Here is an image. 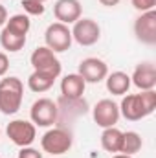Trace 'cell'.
Returning a JSON list of instances; mask_svg holds the SVG:
<instances>
[{
	"label": "cell",
	"mask_w": 156,
	"mask_h": 158,
	"mask_svg": "<svg viewBox=\"0 0 156 158\" xmlns=\"http://www.w3.org/2000/svg\"><path fill=\"white\" fill-rule=\"evenodd\" d=\"M130 83L134 86H138L140 90H154L156 86V68L153 63L145 61V63H140L134 72H132V77Z\"/></svg>",
	"instance_id": "obj_13"
},
{
	"label": "cell",
	"mask_w": 156,
	"mask_h": 158,
	"mask_svg": "<svg viewBox=\"0 0 156 158\" xmlns=\"http://www.w3.org/2000/svg\"><path fill=\"white\" fill-rule=\"evenodd\" d=\"M72 134L63 129V127H55L50 129L48 132H44V136L40 138V145L46 153L50 155H64L70 151L72 147Z\"/></svg>",
	"instance_id": "obj_4"
},
{
	"label": "cell",
	"mask_w": 156,
	"mask_h": 158,
	"mask_svg": "<svg viewBox=\"0 0 156 158\" xmlns=\"http://www.w3.org/2000/svg\"><path fill=\"white\" fill-rule=\"evenodd\" d=\"M134 35L143 44H156V11H145L134 20Z\"/></svg>",
	"instance_id": "obj_9"
},
{
	"label": "cell",
	"mask_w": 156,
	"mask_h": 158,
	"mask_svg": "<svg viewBox=\"0 0 156 158\" xmlns=\"http://www.w3.org/2000/svg\"><path fill=\"white\" fill-rule=\"evenodd\" d=\"M101 37V28L94 19H79L74 22L72 39L81 46H94Z\"/></svg>",
	"instance_id": "obj_8"
},
{
	"label": "cell",
	"mask_w": 156,
	"mask_h": 158,
	"mask_svg": "<svg viewBox=\"0 0 156 158\" xmlns=\"http://www.w3.org/2000/svg\"><path fill=\"white\" fill-rule=\"evenodd\" d=\"M119 114L129 121H138L153 114L156 109V92L154 90H142L140 94H129L121 99Z\"/></svg>",
	"instance_id": "obj_1"
},
{
	"label": "cell",
	"mask_w": 156,
	"mask_h": 158,
	"mask_svg": "<svg viewBox=\"0 0 156 158\" xmlns=\"http://www.w3.org/2000/svg\"><path fill=\"white\" fill-rule=\"evenodd\" d=\"M77 74L84 79V83H101L109 76V66L97 57H86L79 63Z\"/></svg>",
	"instance_id": "obj_10"
},
{
	"label": "cell",
	"mask_w": 156,
	"mask_h": 158,
	"mask_svg": "<svg viewBox=\"0 0 156 158\" xmlns=\"http://www.w3.org/2000/svg\"><path fill=\"white\" fill-rule=\"evenodd\" d=\"M24 98V85L15 76L4 77L0 81V112L11 116L18 112Z\"/></svg>",
	"instance_id": "obj_2"
},
{
	"label": "cell",
	"mask_w": 156,
	"mask_h": 158,
	"mask_svg": "<svg viewBox=\"0 0 156 158\" xmlns=\"http://www.w3.org/2000/svg\"><path fill=\"white\" fill-rule=\"evenodd\" d=\"M121 142H123V132L116 127H107L103 129L101 134V147L107 153H119L121 149Z\"/></svg>",
	"instance_id": "obj_16"
},
{
	"label": "cell",
	"mask_w": 156,
	"mask_h": 158,
	"mask_svg": "<svg viewBox=\"0 0 156 158\" xmlns=\"http://www.w3.org/2000/svg\"><path fill=\"white\" fill-rule=\"evenodd\" d=\"M130 2H132L134 9H138V11H142V13L153 11L156 7V0H130Z\"/></svg>",
	"instance_id": "obj_22"
},
{
	"label": "cell",
	"mask_w": 156,
	"mask_h": 158,
	"mask_svg": "<svg viewBox=\"0 0 156 158\" xmlns=\"http://www.w3.org/2000/svg\"><path fill=\"white\" fill-rule=\"evenodd\" d=\"M30 116H31V123L35 127H51L59 118V107L53 99L40 98L31 105Z\"/></svg>",
	"instance_id": "obj_6"
},
{
	"label": "cell",
	"mask_w": 156,
	"mask_h": 158,
	"mask_svg": "<svg viewBox=\"0 0 156 158\" xmlns=\"http://www.w3.org/2000/svg\"><path fill=\"white\" fill-rule=\"evenodd\" d=\"M9 70V59L4 52H0V77H4Z\"/></svg>",
	"instance_id": "obj_24"
},
{
	"label": "cell",
	"mask_w": 156,
	"mask_h": 158,
	"mask_svg": "<svg viewBox=\"0 0 156 158\" xmlns=\"http://www.w3.org/2000/svg\"><path fill=\"white\" fill-rule=\"evenodd\" d=\"M37 2H40V4H44V2H46V0H37Z\"/></svg>",
	"instance_id": "obj_28"
},
{
	"label": "cell",
	"mask_w": 156,
	"mask_h": 158,
	"mask_svg": "<svg viewBox=\"0 0 156 158\" xmlns=\"http://www.w3.org/2000/svg\"><path fill=\"white\" fill-rule=\"evenodd\" d=\"M105 81H107V90L114 96H125L132 85L130 76L125 72H112L105 77Z\"/></svg>",
	"instance_id": "obj_15"
},
{
	"label": "cell",
	"mask_w": 156,
	"mask_h": 158,
	"mask_svg": "<svg viewBox=\"0 0 156 158\" xmlns=\"http://www.w3.org/2000/svg\"><path fill=\"white\" fill-rule=\"evenodd\" d=\"M6 134L7 138L18 145V147H28L35 142L37 138V129L31 121H26V119H13L7 123L6 127Z\"/></svg>",
	"instance_id": "obj_7"
},
{
	"label": "cell",
	"mask_w": 156,
	"mask_h": 158,
	"mask_svg": "<svg viewBox=\"0 0 156 158\" xmlns=\"http://www.w3.org/2000/svg\"><path fill=\"white\" fill-rule=\"evenodd\" d=\"M112 158H132V156H129V155H121V153H117V155H114Z\"/></svg>",
	"instance_id": "obj_27"
},
{
	"label": "cell",
	"mask_w": 156,
	"mask_h": 158,
	"mask_svg": "<svg viewBox=\"0 0 156 158\" xmlns=\"http://www.w3.org/2000/svg\"><path fill=\"white\" fill-rule=\"evenodd\" d=\"M18 158H42V153H39L37 149H33V147H20V151H18Z\"/></svg>",
	"instance_id": "obj_23"
},
{
	"label": "cell",
	"mask_w": 156,
	"mask_h": 158,
	"mask_svg": "<svg viewBox=\"0 0 156 158\" xmlns=\"http://www.w3.org/2000/svg\"><path fill=\"white\" fill-rule=\"evenodd\" d=\"M44 40H46V48H50L53 53H63V52L70 50V46H72V40H74L72 30L66 24L53 22L46 28Z\"/></svg>",
	"instance_id": "obj_5"
},
{
	"label": "cell",
	"mask_w": 156,
	"mask_h": 158,
	"mask_svg": "<svg viewBox=\"0 0 156 158\" xmlns=\"http://www.w3.org/2000/svg\"><path fill=\"white\" fill-rule=\"evenodd\" d=\"M83 7L79 0H57L53 6V15L61 24H74L81 19Z\"/></svg>",
	"instance_id": "obj_12"
},
{
	"label": "cell",
	"mask_w": 156,
	"mask_h": 158,
	"mask_svg": "<svg viewBox=\"0 0 156 158\" xmlns=\"http://www.w3.org/2000/svg\"><path fill=\"white\" fill-rule=\"evenodd\" d=\"M119 107L112 99H101L96 103L94 107V121L101 127V129H107V127H116L117 119H119Z\"/></svg>",
	"instance_id": "obj_11"
},
{
	"label": "cell",
	"mask_w": 156,
	"mask_h": 158,
	"mask_svg": "<svg viewBox=\"0 0 156 158\" xmlns=\"http://www.w3.org/2000/svg\"><path fill=\"white\" fill-rule=\"evenodd\" d=\"M53 83H55V77H51L48 74H42V72H37V70H33V74L28 77V86L35 94H42V92L50 90L53 86Z\"/></svg>",
	"instance_id": "obj_17"
},
{
	"label": "cell",
	"mask_w": 156,
	"mask_h": 158,
	"mask_svg": "<svg viewBox=\"0 0 156 158\" xmlns=\"http://www.w3.org/2000/svg\"><path fill=\"white\" fill-rule=\"evenodd\" d=\"M142 145H143L142 136H140L138 132H134V131H127V132H123V142H121L119 153L132 156V155H136V153L142 149Z\"/></svg>",
	"instance_id": "obj_19"
},
{
	"label": "cell",
	"mask_w": 156,
	"mask_h": 158,
	"mask_svg": "<svg viewBox=\"0 0 156 158\" xmlns=\"http://www.w3.org/2000/svg\"><path fill=\"white\" fill-rule=\"evenodd\" d=\"M0 44H2L4 50L15 53V52H20V50L26 46V37L15 35V33H11L7 28H4L2 33H0Z\"/></svg>",
	"instance_id": "obj_20"
},
{
	"label": "cell",
	"mask_w": 156,
	"mask_h": 158,
	"mask_svg": "<svg viewBox=\"0 0 156 158\" xmlns=\"http://www.w3.org/2000/svg\"><path fill=\"white\" fill-rule=\"evenodd\" d=\"M30 63H31L33 70L48 74V76H51L55 79L61 76V70H63L61 61L57 59V55L50 48H46V46H39V48L33 50V53L30 57Z\"/></svg>",
	"instance_id": "obj_3"
},
{
	"label": "cell",
	"mask_w": 156,
	"mask_h": 158,
	"mask_svg": "<svg viewBox=\"0 0 156 158\" xmlns=\"http://www.w3.org/2000/svg\"><path fill=\"white\" fill-rule=\"evenodd\" d=\"M84 86L86 83L79 74H68L61 81V94L66 99H79L84 94Z\"/></svg>",
	"instance_id": "obj_14"
},
{
	"label": "cell",
	"mask_w": 156,
	"mask_h": 158,
	"mask_svg": "<svg viewBox=\"0 0 156 158\" xmlns=\"http://www.w3.org/2000/svg\"><path fill=\"white\" fill-rule=\"evenodd\" d=\"M99 4H103V6H107V7H114L119 4V0H99Z\"/></svg>",
	"instance_id": "obj_26"
},
{
	"label": "cell",
	"mask_w": 156,
	"mask_h": 158,
	"mask_svg": "<svg viewBox=\"0 0 156 158\" xmlns=\"http://www.w3.org/2000/svg\"><path fill=\"white\" fill-rule=\"evenodd\" d=\"M6 22H7V11H6V7L0 4V28L6 26Z\"/></svg>",
	"instance_id": "obj_25"
},
{
	"label": "cell",
	"mask_w": 156,
	"mask_h": 158,
	"mask_svg": "<svg viewBox=\"0 0 156 158\" xmlns=\"http://www.w3.org/2000/svg\"><path fill=\"white\" fill-rule=\"evenodd\" d=\"M22 7L28 15H42L44 13V4L37 0H22Z\"/></svg>",
	"instance_id": "obj_21"
},
{
	"label": "cell",
	"mask_w": 156,
	"mask_h": 158,
	"mask_svg": "<svg viewBox=\"0 0 156 158\" xmlns=\"http://www.w3.org/2000/svg\"><path fill=\"white\" fill-rule=\"evenodd\" d=\"M4 28H7V30H9L11 33H15V35L26 37L28 31H30V28H31V20H30L28 15H13V17L7 19V22H6Z\"/></svg>",
	"instance_id": "obj_18"
}]
</instances>
